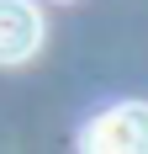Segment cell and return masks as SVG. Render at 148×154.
Wrapping results in <instances>:
<instances>
[{
    "instance_id": "obj_1",
    "label": "cell",
    "mask_w": 148,
    "mask_h": 154,
    "mask_svg": "<svg viewBox=\"0 0 148 154\" xmlns=\"http://www.w3.org/2000/svg\"><path fill=\"white\" fill-rule=\"evenodd\" d=\"M79 149H95V154H148V101H122V106L101 112L95 122L85 128Z\"/></svg>"
},
{
    "instance_id": "obj_2",
    "label": "cell",
    "mask_w": 148,
    "mask_h": 154,
    "mask_svg": "<svg viewBox=\"0 0 148 154\" xmlns=\"http://www.w3.org/2000/svg\"><path fill=\"white\" fill-rule=\"evenodd\" d=\"M43 11L32 0H0V64H27L43 48Z\"/></svg>"
}]
</instances>
